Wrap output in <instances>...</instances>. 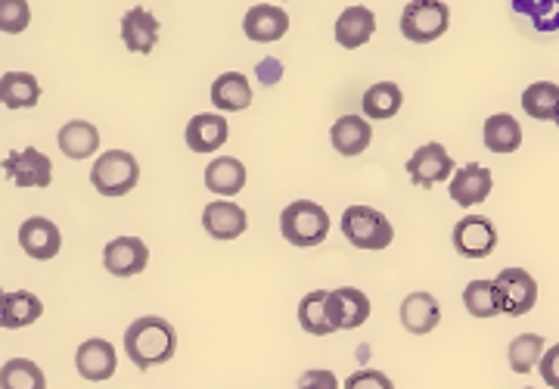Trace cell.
Masks as SVG:
<instances>
[{
	"label": "cell",
	"instance_id": "1",
	"mask_svg": "<svg viewBox=\"0 0 559 389\" xmlns=\"http://www.w3.org/2000/svg\"><path fill=\"white\" fill-rule=\"evenodd\" d=\"M124 352L138 370L156 368L175 358L178 333L171 328V321H165L159 315H143L124 330Z\"/></svg>",
	"mask_w": 559,
	"mask_h": 389
},
{
	"label": "cell",
	"instance_id": "2",
	"mask_svg": "<svg viewBox=\"0 0 559 389\" xmlns=\"http://www.w3.org/2000/svg\"><path fill=\"white\" fill-rule=\"evenodd\" d=\"M280 234L299 249L320 246L330 234V212L311 200H296L280 212Z\"/></svg>",
	"mask_w": 559,
	"mask_h": 389
},
{
	"label": "cell",
	"instance_id": "3",
	"mask_svg": "<svg viewBox=\"0 0 559 389\" xmlns=\"http://www.w3.org/2000/svg\"><path fill=\"white\" fill-rule=\"evenodd\" d=\"M342 234L345 240L355 246V249H370V252H380L385 246L395 240V227L392 222L382 215L380 209H370V205H348L342 212Z\"/></svg>",
	"mask_w": 559,
	"mask_h": 389
},
{
	"label": "cell",
	"instance_id": "4",
	"mask_svg": "<svg viewBox=\"0 0 559 389\" xmlns=\"http://www.w3.org/2000/svg\"><path fill=\"white\" fill-rule=\"evenodd\" d=\"M451 25V10L441 0H414L401 10V35L414 44H432Z\"/></svg>",
	"mask_w": 559,
	"mask_h": 389
},
{
	"label": "cell",
	"instance_id": "5",
	"mask_svg": "<svg viewBox=\"0 0 559 389\" xmlns=\"http://www.w3.org/2000/svg\"><path fill=\"white\" fill-rule=\"evenodd\" d=\"M140 181V165L128 150H109L91 168V185L103 197H124Z\"/></svg>",
	"mask_w": 559,
	"mask_h": 389
},
{
	"label": "cell",
	"instance_id": "6",
	"mask_svg": "<svg viewBox=\"0 0 559 389\" xmlns=\"http://www.w3.org/2000/svg\"><path fill=\"white\" fill-rule=\"evenodd\" d=\"M495 287L500 293L503 315H510V318L528 315L535 308V303H538V284H535V278L525 268H503L495 278Z\"/></svg>",
	"mask_w": 559,
	"mask_h": 389
},
{
	"label": "cell",
	"instance_id": "7",
	"mask_svg": "<svg viewBox=\"0 0 559 389\" xmlns=\"http://www.w3.org/2000/svg\"><path fill=\"white\" fill-rule=\"evenodd\" d=\"M451 240L463 259H488L498 249V227L485 215H466L454 225Z\"/></svg>",
	"mask_w": 559,
	"mask_h": 389
},
{
	"label": "cell",
	"instance_id": "8",
	"mask_svg": "<svg viewBox=\"0 0 559 389\" xmlns=\"http://www.w3.org/2000/svg\"><path fill=\"white\" fill-rule=\"evenodd\" d=\"M454 160L441 144H423L407 160V175L417 187H436L448 178H454Z\"/></svg>",
	"mask_w": 559,
	"mask_h": 389
},
{
	"label": "cell",
	"instance_id": "9",
	"mask_svg": "<svg viewBox=\"0 0 559 389\" xmlns=\"http://www.w3.org/2000/svg\"><path fill=\"white\" fill-rule=\"evenodd\" d=\"M491 187H495V178L491 172L479 163H466L460 165L448 185V193L451 200L460 205V209H473V205L485 203L491 197Z\"/></svg>",
	"mask_w": 559,
	"mask_h": 389
},
{
	"label": "cell",
	"instance_id": "10",
	"mask_svg": "<svg viewBox=\"0 0 559 389\" xmlns=\"http://www.w3.org/2000/svg\"><path fill=\"white\" fill-rule=\"evenodd\" d=\"M326 315H330L333 330H358L360 325H367V318H370V299H367V293H360L358 287L330 290Z\"/></svg>",
	"mask_w": 559,
	"mask_h": 389
},
{
	"label": "cell",
	"instance_id": "11",
	"mask_svg": "<svg viewBox=\"0 0 559 389\" xmlns=\"http://www.w3.org/2000/svg\"><path fill=\"white\" fill-rule=\"evenodd\" d=\"M103 266L116 278H134L150 266V249L140 237H116L103 249Z\"/></svg>",
	"mask_w": 559,
	"mask_h": 389
},
{
	"label": "cell",
	"instance_id": "12",
	"mask_svg": "<svg viewBox=\"0 0 559 389\" xmlns=\"http://www.w3.org/2000/svg\"><path fill=\"white\" fill-rule=\"evenodd\" d=\"M3 172L13 178L16 187H47L53 181V163L35 146H28L22 153H10L3 160Z\"/></svg>",
	"mask_w": 559,
	"mask_h": 389
},
{
	"label": "cell",
	"instance_id": "13",
	"mask_svg": "<svg viewBox=\"0 0 559 389\" xmlns=\"http://www.w3.org/2000/svg\"><path fill=\"white\" fill-rule=\"evenodd\" d=\"M20 246L25 249V256L47 262V259H57L62 249L60 227L53 225L50 219H25L20 225Z\"/></svg>",
	"mask_w": 559,
	"mask_h": 389
},
{
	"label": "cell",
	"instance_id": "14",
	"mask_svg": "<svg viewBox=\"0 0 559 389\" xmlns=\"http://www.w3.org/2000/svg\"><path fill=\"white\" fill-rule=\"evenodd\" d=\"M116 365H119V355L112 343H106L100 337L81 343L79 352H75V368L87 380V384H103L116 374Z\"/></svg>",
	"mask_w": 559,
	"mask_h": 389
},
{
	"label": "cell",
	"instance_id": "15",
	"mask_svg": "<svg viewBox=\"0 0 559 389\" xmlns=\"http://www.w3.org/2000/svg\"><path fill=\"white\" fill-rule=\"evenodd\" d=\"M202 227L215 240H237L249 227V215H246V209L230 200H215L202 209Z\"/></svg>",
	"mask_w": 559,
	"mask_h": 389
},
{
	"label": "cell",
	"instance_id": "16",
	"mask_svg": "<svg viewBox=\"0 0 559 389\" xmlns=\"http://www.w3.org/2000/svg\"><path fill=\"white\" fill-rule=\"evenodd\" d=\"M242 32L259 44H274L289 32V16L283 7L274 3H255L249 7L246 20H242Z\"/></svg>",
	"mask_w": 559,
	"mask_h": 389
},
{
	"label": "cell",
	"instance_id": "17",
	"mask_svg": "<svg viewBox=\"0 0 559 389\" xmlns=\"http://www.w3.org/2000/svg\"><path fill=\"white\" fill-rule=\"evenodd\" d=\"M183 138H187V146L193 153H215V150L227 144L230 125H227V119L221 113H200V116H193L187 122Z\"/></svg>",
	"mask_w": 559,
	"mask_h": 389
},
{
	"label": "cell",
	"instance_id": "18",
	"mask_svg": "<svg viewBox=\"0 0 559 389\" xmlns=\"http://www.w3.org/2000/svg\"><path fill=\"white\" fill-rule=\"evenodd\" d=\"M121 42L131 54H153V47L159 42V20L143 10V7H134L121 16Z\"/></svg>",
	"mask_w": 559,
	"mask_h": 389
},
{
	"label": "cell",
	"instance_id": "19",
	"mask_svg": "<svg viewBox=\"0 0 559 389\" xmlns=\"http://www.w3.org/2000/svg\"><path fill=\"white\" fill-rule=\"evenodd\" d=\"M441 321V306L439 299L432 296V293H411L404 303H401V325L407 333H432V330L439 328Z\"/></svg>",
	"mask_w": 559,
	"mask_h": 389
},
{
	"label": "cell",
	"instance_id": "20",
	"mask_svg": "<svg viewBox=\"0 0 559 389\" xmlns=\"http://www.w3.org/2000/svg\"><path fill=\"white\" fill-rule=\"evenodd\" d=\"M377 32V16L367 7H345L336 20V42L345 50H358L373 38Z\"/></svg>",
	"mask_w": 559,
	"mask_h": 389
},
{
	"label": "cell",
	"instance_id": "21",
	"mask_svg": "<svg viewBox=\"0 0 559 389\" xmlns=\"http://www.w3.org/2000/svg\"><path fill=\"white\" fill-rule=\"evenodd\" d=\"M373 141V128L364 116H342L336 125L330 128V144L336 146V153L342 156H360Z\"/></svg>",
	"mask_w": 559,
	"mask_h": 389
},
{
	"label": "cell",
	"instance_id": "22",
	"mask_svg": "<svg viewBox=\"0 0 559 389\" xmlns=\"http://www.w3.org/2000/svg\"><path fill=\"white\" fill-rule=\"evenodd\" d=\"M40 315H44V303H40L35 293L28 290H13L3 296V306H0V328L20 330L35 325Z\"/></svg>",
	"mask_w": 559,
	"mask_h": 389
},
{
	"label": "cell",
	"instance_id": "23",
	"mask_svg": "<svg viewBox=\"0 0 559 389\" xmlns=\"http://www.w3.org/2000/svg\"><path fill=\"white\" fill-rule=\"evenodd\" d=\"M212 103L215 109H224V113H240V109H249L252 103V84L242 72H224L212 84Z\"/></svg>",
	"mask_w": 559,
	"mask_h": 389
},
{
	"label": "cell",
	"instance_id": "24",
	"mask_svg": "<svg viewBox=\"0 0 559 389\" xmlns=\"http://www.w3.org/2000/svg\"><path fill=\"white\" fill-rule=\"evenodd\" d=\"M205 187L221 197H237L246 187V165L237 156H221L205 165Z\"/></svg>",
	"mask_w": 559,
	"mask_h": 389
},
{
	"label": "cell",
	"instance_id": "25",
	"mask_svg": "<svg viewBox=\"0 0 559 389\" xmlns=\"http://www.w3.org/2000/svg\"><path fill=\"white\" fill-rule=\"evenodd\" d=\"M481 141L491 153H516L522 146V125L510 113H495L481 128Z\"/></svg>",
	"mask_w": 559,
	"mask_h": 389
},
{
	"label": "cell",
	"instance_id": "26",
	"mask_svg": "<svg viewBox=\"0 0 559 389\" xmlns=\"http://www.w3.org/2000/svg\"><path fill=\"white\" fill-rule=\"evenodd\" d=\"M57 144H60V150L69 160H87V156H94L97 146H100V131L91 122L75 119V122L62 125Z\"/></svg>",
	"mask_w": 559,
	"mask_h": 389
},
{
	"label": "cell",
	"instance_id": "27",
	"mask_svg": "<svg viewBox=\"0 0 559 389\" xmlns=\"http://www.w3.org/2000/svg\"><path fill=\"white\" fill-rule=\"evenodd\" d=\"M40 101V84L28 72H7L0 79V103L7 109H32Z\"/></svg>",
	"mask_w": 559,
	"mask_h": 389
},
{
	"label": "cell",
	"instance_id": "28",
	"mask_svg": "<svg viewBox=\"0 0 559 389\" xmlns=\"http://www.w3.org/2000/svg\"><path fill=\"white\" fill-rule=\"evenodd\" d=\"M401 103H404V94H401V87L395 82H380V84H370L367 91H364V116L367 119H392V116H399Z\"/></svg>",
	"mask_w": 559,
	"mask_h": 389
},
{
	"label": "cell",
	"instance_id": "29",
	"mask_svg": "<svg viewBox=\"0 0 559 389\" xmlns=\"http://www.w3.org/2000/svg\"><path fill=\"white\" fill-rule=\"evenodd\" d=\"M522 109H525V116H532L535 122H554L559 109V84H528V87L522 91Z\"/></svg>",
	"mask_w": 559,
	"mask_h": 389
},
{
	"label": "cell",
	"instance_id": "30",
	"mask_svg": "<svg viewBox=\"0 0 559 389\" xmlns=\"http://www.w3.org/2000/svg\"><path fill=\"white\" fill-rule=\"evenodd\" d=\"M326 299H330V290H311L308 296H301L299 325L305 333H311V337L336 333L333 325H330V315H326Z\"/></svg>",
	"mask_w": 559,
	"mask_h": 389
},
{
	"label": "cell",
	"instance_id": "31",
	"mask_svg": "<svg viewBox=\"0 0 559 389\" xmlns=\"http://www.w3.org/2000/svg\"><path fill=\"white\" fill-rule=\"evenodd\" d=\"M463 306L473 318H498V315H503L495 281H469L466 290H463Z\"/></svg>",
	"mask_w": 559,
	"mask_h": 389
},
{
	"label": "cell",
	"instance_id": "32",
	"mask_svg": "<svg viewBox=\"0 0 559 389\" xmlns=\"http://www.w3.org/2000/svg\"><path fill=\"white\" fill-rule=\"evenodd\" d=\"M0 389H47V377L32 358H10L0 368Z\"/></svg>",
	"mask_w": 559,
	"mask_h": 389
},
{
	"label": "cell",
	"instance_id": "33",
	"mask_svg": "<svg viewBox=\"0 0 559 389\" xmlns=\"http://www.w3.org/2000/svg\"><path fill=\"white\" fill-rule=\"evenodd\" d=\"M507 358H510V368L516 374H532L535 365H540V358H544V337L540 333H520L507 349Z\"/></svg>",
	"mask_w": 559,
	"mask_h": 389
},
{
	"label": "cell",
	"instance_id": "34",
	"mask_svg": "<svg viewBox=\"0 0 559 389\" xmlns=\"http://www.w3.org/2000/svg\"><path fill=\"white\" fill-rule=\"evenodd\" d=\"M32 22V7L25 0H0V32L22 35Z\"/></svg>",
	"mask_w": 559,
	"mask_h": 389
},
{
	"label": "cell",
	"instance_id": "35",
	"mask_svg": "<svg viewBox=\"0 0 559 389\" xmlns=\"http://www.w3.org/2000/svg\"><path fill=\"white\" fill-rule=\"evenodd\" d=\"M513 10H520L525 16H532L535 28L538 32H557L559 28V3L557 0H547V3H525V0H516Z\"/></svg>",
	"mask_w": 559,
	"mask_h": 389
},
{
	"label": "cell",
	"instance_id": "36",
	"mask_svg": "<svg viewBox=\"0 0 559 389\" xmlns=\"http://www.w3.org/2000/svg\"><path fill=\"white\" fill-rule=\"evenodd\" d=\"M345 389H395V384L377 368H364L355 370L348 380H345Z\"/></svg>",
	"mask_w": 559,
	"mask_h": 389
},
{
	"label": "cell",
	"instance_id": "37",
	"mask_svg": "<svg viewBox=\"0 0 559 389\" xmlns=\"http://www.w3.org/2000/svg\"><path fill=\"white\" fill-rule=\"evenodd\" d=\"M299 389H340V380H336V374H333V370L314 368L301 374Z\"/></svg>",
	"mask_w": 559,
	"mask_h": 389
},
{
	"label": "cell",
	"instance_id": "38",
	"mask_svg": "<svg viewBox=\"0 0 559 389\" xmlns=\"http://www.w3.org/2000/svg\"><path fill=\"white\" fill-rule=\"evenodd\" d=\"M538 370H540V377H544V384H547V387L559 389V343L544 352Z\"/></svg>",
	"mask_w": 559,
	"mask_h": 389
},
{
	"label": "cell",
	"instance_id": "39",
	"mask_svg": "<svg viewBox=\"0 0 559 389\" xmlns=\"http://www.w3.org/2000/svg\"><path fill=\"white\" fill-rule=\"evenodd\" d=\"M259 79L261 84H267V87H271V84H277L280 79H283V66H280V60H274V57H271V60H261Z\"/></svg>",
	"mask_w": 559,
	"mask_h": 389
},
{
	"label": "cell",
	"instance_id": "40",
	"mask_svg": "<svg viewBox=\"0 0 559 389\" xmlns=\"http://www.w3.org/2000/svg\"><path fill=\"white\" fill-rule=\"evenodd\" d=\"M3 296H7V290L0 287V306H3Z\"/></svg>",
	"mask_w": 559,
	"mask_h": 389
},
{
	"label": "cell",
	"instance_id": "41",
	"mask_svg": "<svg viewBox=\"0 0 559 389\" xmlns=\"http://www.w3.org/2000/svg\"><path fill=\"white\" fill-rule=\"evenodd\" d=\"M554 122H557V125H559V109H557V119H554Z\"/></svg>",
	"mask_w": 559,
	"mask_h": 389
},
{
	"label": "cell",
	"instance_id": "42",
	"mask_svg": "<svg viewBox=\"0 0 559 389\" xmlns=\"http://www.w3.org/2000/svg\"><path fill=\"white\" fill-rule=\"evenodd\" d=\"M525 389H532V387H525Z\"/></svg>",
	"mask_w": 559,
	"mask_h": 389
}]
</instances>
